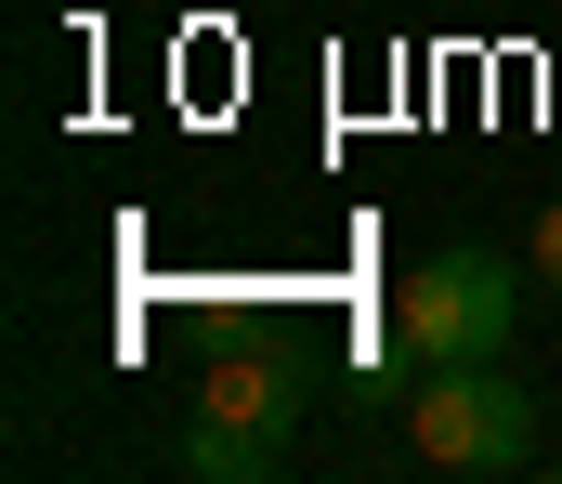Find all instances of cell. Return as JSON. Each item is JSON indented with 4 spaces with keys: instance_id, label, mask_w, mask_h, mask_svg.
Masks as SVG:
<instances>
[{
    "instance_id": "obj_1",
    "label": "cell",
    "mask_w": 562,
    "mask_h": 484,
    "mask_svg": "<svg viewBox=\"0 0 562 484\" xmlns=\"http://www.w3.org/2000/svg\"><path fill=\"white\" fill-rule=\"evenodd\" d=\"M406 459H419V472H524V459H537V406L497 380V353L419 367V393H406Z\"/></svg>"
},
{
    "instance_id": "obj_2",
    "label": "cell",
    "mask_w": 562,
    "mask_h": 484,
    "mask_svg": "<svg viewBox=\"0 0 562 484\" xmlns=\"http://www.w3.org/2000/svg\"><path fill=\"white\" fill-rule=\"evenodd\" d=\"M288 419H301L288 353H223V367L196 380L183 472H196V484H276V472H288Z\"/></svg>"
},
{
    "instance_id": "obj_3",
    "label": "cell",
    "mask_w": 562,
    "mask_h": 484,
    "mask_svg": "<svg viewBox=\"0 0 562 484\" xmlns=\"http://www.w3.org/2000/svg\"><path fill=\"white\" fill-rule=\"evenodd\" d=\"M510 327H524V289H510V262H484V249H431L419 275L393 289V340H406V367L510 353Z\"/></svg>"
},
{
    "instance_id": "obj_4",
    "label": "cell",
    "mask_w": 562,
    "mask_h": 484,
    "mask_svg": "<svg viewBox=\"0 0 562 484\" xmlns=\"http://www.w3.org/2000/svg\"><path fill=\"white\" fill-rule=\"evenodd\" d=\"M524 275H537V289H562V196L537 210V249H524Z\"/></svg>"
}]
</instances>
